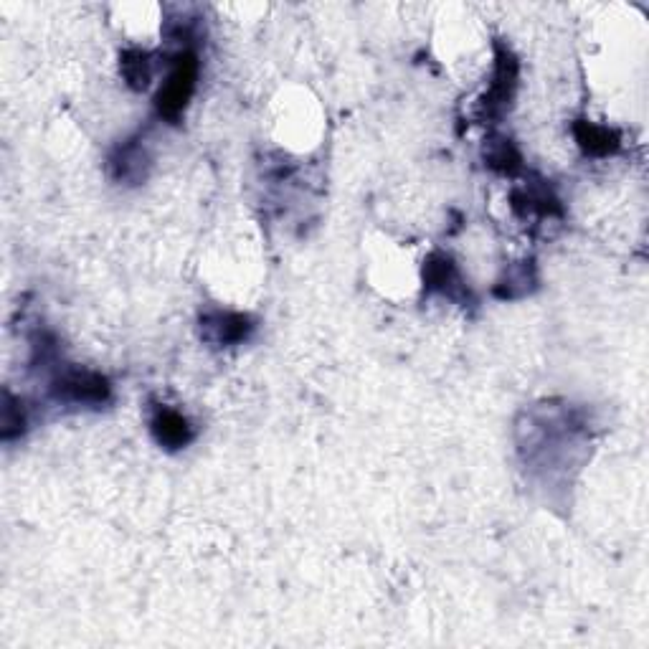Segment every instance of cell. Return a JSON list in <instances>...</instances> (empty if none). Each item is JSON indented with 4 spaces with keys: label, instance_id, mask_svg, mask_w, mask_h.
Instances as JSON below:
<instances>
[{
    "label": "cell",
    "instance_id": "cell-3",
    "mask_svg": "<svg viewBox=\"0 0 649 649\" xmlns=\"http://www.w3.org/2000/svg\"><path fill=\"white\" fill-rule=\"evenodd\" d=\"M515 87H518V61L510 54V49L497 46L495 74H492L490 92L482 99V112L487 117L505 115V110H508L515 97Z\"/></svg>",
    "mask_w": 649,
    "mask_h": 649
},
{
    "label": "cell",
    "instance_id": "cell-7",
    "mask_svg": "<svg viewBox=\"0 0 649 649\" xmlns=\"http://www.w3.org/2000/svg\"><path fill=\"white\" fill-rule=\"evenodd\" d=\"M426 284H429V290H439L449 297H457L459 292H464L457 267L444 254H434L426 262Z\"/></svg>",
    "mask_w": 649,
    "mask_h": 649
},
{
    "label": "cell",
    "instance_id": "cell-4",
    "mask_svg": "<svg viewBox=\"0 0 649 649\" xmlns=\"http://www.w3.org/2000/svg\"><path fill=\"white\" fill-rule=\"evenodd\" d=\"M150 429L158 444L165 449H183L193 442V426L180 411L168 409V406H158L150 419Z\"/></svg>",
    "mask_w": 649,
    "mask_h": 649
},
{
    "label": "cell",
    "instance_id": "cell-1",
    "mask_svg": "<svg viewBox=\"0 0 649 649\" xmlns=\"http://www.w3.org/2000/svg\"><path fill=\"white\" fill-rule=\"evenodd\" d=\"M198 79V61L193 51H183L178 56V64L170 71L168 82L160 89L158 94V112L160 117L170 122H178L183 110H186L188 99L193 97V89H196Z\"/></svg>",
    "mask_w": 649,
    "mask_h": 649
},
{
    "label": "cell",
    "instance_id": "cell-8",
    "mask_svg": "<svg viewBox=\"0 0 649 649\" xmlns=\"http://www.w3.org/2000/svg\"><path fill=\"white\" fill-rule=\"evenodd\" d=\"M573 132H576V140H579L581 148L589 155L617 153L619 135L614 130H609V127L591 125V122H576Z\"/></svg>",
    "mask_w": 649,
    "mask_h": 649
},
{
    "label": "cell",
    "instance_id": "cell-2",
    "mask_svg": "<svg viewBox=\"0 0 649 649\" xmlns=\"http://www.w3.org/2000/svg\"><path fill=\"white\" fill-rule=\"evenodd\" d=\"M110 381L92 371H66L54 381V396L74 406H102L110 401Z\"/></svg>",
    "mask_w": 649,
    "mask_h": 649
},
{
    "label": "cell",
    "instance_id": "cell-10",
    "mask_svg": "<svg viewBox=\"0 0 649 649\" xmlns=\"http://www.w3.org/2000/svg\"><path fill=\"white\" fill-rule=\"evenodd\" d=\"M487 165L495 170H502V173H513V170L520 168V153L515 150V145L505 137L500 140H492L490 148L485 150Z\"/></svg>",
    "mask_w": 649,
    "mask_h": 649
},
{
    "label": "cell",
    "instance_id": "cell-5",
    "mask_svg": "<svg viewBox=\"0 0 649 649\" xmlns=\"http://www.w3.org/2000/svg\"><path fill=\"white\" fill-rule=\"evenodd\" d=\"M203 335L216 345H234L249 338L251 325L246 315H236V312H213L201 320Z\"/></svg>",
    "mask_w": 649,
    "mask_h": 649
},
{
    "label": "cell",
    "instance_id": "cell-9",
    "mask_svg": "<svg viewBox=\"0 0 649 649\" xmlns=\"http://www.w3.org/2000/svg\"><path fill=\"white\" fill-rule=\"evenodd\" d=\"M120 69L132 89H145L150 84V77H153V61L145 51H125Z\"/></svg>",
    "mask_w": 649,
    "mask_h": 649
},
{
    "label": "cell",
    "instance_id": "cell-6",
    "mask_svg": "<svg viewBox=\"0 0 649 649\" xmlns=\"http://www.w3.org/2000/svg\"><path fill=\"white\" fill-rule=\"evenodd\" d=\"M110 168L117 180H127V183H137L145 178V168H148V155L137 142H125L122 148L115 150L110 160Z\"/></svg>",
    "mask_w": 649,
    "mask_h": 649
}]
</instances>
